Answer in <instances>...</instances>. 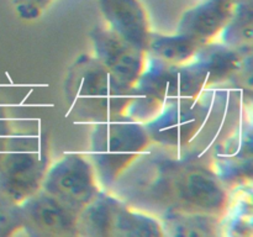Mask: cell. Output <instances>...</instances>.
<instances>
[{
    "label": "cell",
    "mask_w": 253,
    "mask_h": 237,
    "mask_svg": "<svg viewBox=\"0 0 253 237\" xmlns=\"http://www.w3.org/2000/svg\"><path fill=\"white\" fill-rule=\"evenodd\" d=\"M78 230L90 236H165L157 219L103 194L79 212Z\"/></svg>",
    "instance_id": "6da1fadb"
},
{
    "label": "cell",
    "mask_w": 253,
    "mask_h": 237,
    "mask_svg": "<svg viewBox=\"0 0 253 237\" xmlns=\"http://www.w3.org/2000/svg\"><path fill=\"white\" fill-rule=\"evenodd\" d=\"M41 190L78 215L101 194L95 168L79 153H67L47 168Z\"/></svg>",
    "instance_id": "7a4b0ae2"
},
{
    "label": "cell",
    "mask_w": 253,
    "mask_h": 237,
    "mask_svg": "<svg viewBox=\"0 0 253 237\" xmlns=\"http://www.w3.org/2000/svg\"><path fill=\"white\" fill-rule=\"evenodd\" d=\"M147 132L133 122H113L99 126L94 132L89 155L100 179H114L127 168L148 146Z\"/></svg>",
    "instance_id": "3957f363"
},
{
    "label": "cell",
    "mask_w": 253,
    "mask_h": 237,
    "mask_svg": "<svg viewBox=\"0 0 253 237\" xmlns=\"http://www.w3.org/2000/svg\"><path fill=\"white\" fill-rule=\"evenodd\" d=\"M168 189L182 211L220 217L229 205L224 184L207 168H182L175 173Z\"/></svg>",
    "instance_id": "277c9868"
},
{
    "label": "cell",
    "mask_w": 253,
    "mask_h": 237,
    "mask_svg": "<svg viewBox=\"0 0 253 237\" xmlns=\"http://www.w3.org/2000/svg\"><path fill=\"white\" fill-rule=\"evenodd\" d=\"M90 37L95 61L123 85H137L147 71V53L126 42L108 26L95 27Z\"/></svg>",
    "instance_id": "5b68a950"
},
{
    "label": "cell",
    "mask_w": 253,
    "mask_h": 237,
    "mask_svg": "<svg viewBox=\"0 0 253 237\" xmlns=\"http://www.w3.org/2000/svg\"><path fill=\"white\" fill-rule=\"evenodd\" d=\"M20 205L22 229L30 236H77L78 214L40 189Z\"/></svg>",
    "instance_id": "8992f818"
},
{
    "label": "cell",
    "mask_w": 253,
    "mask_h": 237,
    "mask_svg": "<svg viewBox=\"0 0 253 237\" xmlns=\"http://www.w3.org/2000/svg\"><path fill=\"white\" fill-rule=\"evenodd\" d=\"M105 26L133 47L147 53L151 31L147 11L141 0H98Z\"/></svg>",
    "instance_id": "52a82bcc"
},
{
    "label": "cell",
    "mask_w": 253,
    "mask_h": 237,
    "mask_svg": "<svg viewBox=\"0 0 253 237\" xmlns=\"http://www.w3.org/2000/svg\"><path fill=\"white\" fill-rule=\"evenodd\" d=\"M47 165L36 153L21 151L5 163L0 177V193L16 204H21L41 189Z\"/></svg>",
    "instance_id": "ba28073f"
},
{
    "label": "cell",
    "mask_w": 253,
    "mask_h": 237,
    "mask_svg": "<svg viewBox=\"0 0 253 237\" xmlns=\"http://www.w3.org/2000/svg\"><path fill=\"white\" fill-rule=\"evenodd\" d=\"M236 0H202L182 15L178 32L207 46L219 39L229 24Z\"/></svg>",
    "instance_id": "9c48e42d"
},
{
    "label": "cell",
    "mask_w": 253,
    "mask_h": 237,
    "mask_svg": "<svg viewBox=\"0 0 253 237\" xmlns=\"http://www.w3.org/2000/svg\"><path fill=\"white\" fill-rule=\"evenodd\" d=\"M205 44L193 37L177 32V35H155L152 32L147 53L158 62L170 66H187L197 59Z\"/></svg>",
    "instance_id": "30bf717a"
},
{
    "label": "cell",
    "mask_w": 253,
    "mask_h": 237,
    "mask_svg": "<svg viewBox=\"0 0 253 237\" xmlns=\"http://www.w3.org/2000/svg\"><path fill=\"white\" fill-rule=\"evenodd\" d=\"M217 217L198 212H189L177 210L172 214L166 215L161 221L163 231L168 230V234L178 236H210L215 235ZM166 235V234H165Z\"/></svg>",
    "instance_id": "8fae6325"
},
{
    "label": "cell",
    "mask_w": 253,
    "mask_h": 237,
    "mask_svg": "<svg viewBox=\"0 0 253 237\" xmlns=\"http://www.w3.org/2000/svg\"><path fill=\"white\" fill-rule=\"evenodd\" d=\"M252 4L251 0H241L235 4L234 14L220 37L230 48L246 46L252 42Z\"/></svg>",
    "instance_id": "7c38bea8"
},
{
    "label": "cell",
    "mask_w": 253,
    "mask_h": 237,
    "mask_svg": "<svg viewBox=\"0 0 253 237\" xmlns=\"http://www.w3.org/2000/svg\"><path fill=\"white\" fill-rule=\"evenodd\" d=\"M21 229L20 205L0 193V237L14 235Z\"/></svg>",
    "instance_id": "4fadbf2b"
},
{
    "label": "cell",
    "mask_w": 253,
    "mask_h": 237,
    "mask_svg": "<svg viewBox=\"0 0 253 237\" xmlns=\"http://www.w3.org/2000/svg\"><path fill=\"white\" fill-rule=\"evenodd\" d=\"M53 0H14L17 14L26 20L36 19Z\"/></svg>",
    "instance_id": "5bb4252c"
}]
</instances>
